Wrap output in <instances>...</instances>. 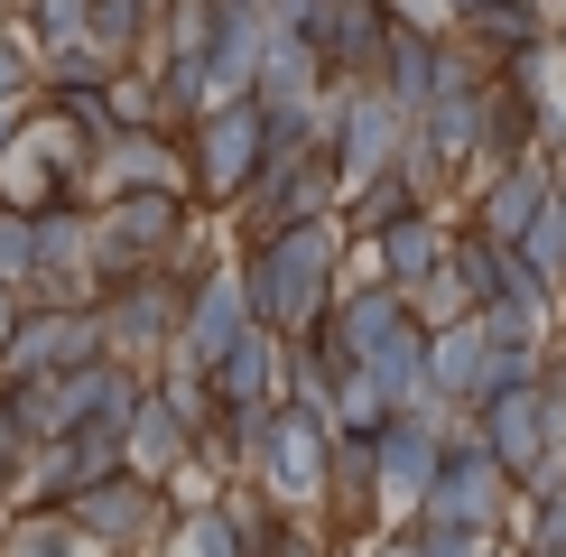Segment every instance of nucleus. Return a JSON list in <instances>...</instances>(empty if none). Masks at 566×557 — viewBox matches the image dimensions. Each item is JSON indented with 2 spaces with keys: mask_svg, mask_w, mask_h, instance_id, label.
Here are the masks:
<instances>
[{
  "mask_svg": "<svg viewBox=\"0 0 566 557\" xmlns=\"http://www.w3.org/2000/svg\"><path fill=\"white\" fill-rule=\"evenodd\" d=\"M242 483H261L279 511H316V502H325V428H306L297 409H279L270 446L251 455V474H242Z\"/></svg>",
  "mask_w": 566,
  "mask_h": 557,
  "instance_id": "nucleus-11",
  "label": "nucleus"
},
{
  "mask_svg": "<svg viewBox=\"0 0 566 557\" xmlns=\"http://www.w3.org/2000/svg\"><path fill=\"white\" fill-rule=\"evenodd\" d=\"M19 278H29V214L0 204V288H19Z\"/></svg>",
  "mask_w": 566,
  "mask_h": 557,
  "instance_id": "nucleus-29",
  "label": "nucleus"
},
{
  "mask_svg": "<svg viewBox=\"0 0 566 557\" xmlns=\"http://www.w3.org/2000/svg\"><path fill=\"white\" fill-rule=\"evenodd\" d=\"M446 464V437H437V400H418V409H399L371 428V483H381V511L399 521L418 493H428V474Z\"/></svg>",
  "mask_w": 566,
  "mask_h": 557,
  "instance_id": "nucleus-9",
  "label": "nucleus"
},
{
  "mask_svg": "<svg viewBox=\"0 0 566 557\" xmlns=\"http://www.w3.org/2000/svg\"><path fill=\"white\" fill-rule=\"evenodd\" d=\"M557 204H566V186H557Z\"/></svg>",
  "mask_w": 566,
  "mask_h": 557,
  "instance_id": "nucleus-36",
  "label": "nucleus"
},
{
  "mask_svg": "<svg viewBox=\"0 0 566 557\" xmlns=\"http://www.w3.org/2000/svg\"><path fill=\"white\" fill-rule=\"evenodd\" d=\"M251 93L261 103H306V93H325V65H316V46L306 38H261V75H251Z\"/></svg>",
  "mask_w": 566,
  "mask_h": 557,
  "instance_id": "nucleus-21",
  "label": "nucleus"
},
{
  "mask_svg": "<svg viewBox=\"0 0 566 557\" xmlns=\"http://www.w3.org/2000/svg\"><path fill=\"white\" fill-rule=\"evenodd\" d=\"M437 29H446V19H409V10L390 0V38H381V65H371V84H381L399 112H418V103L437 93Z\"/></svg>",
  "mask_w": 566,
  "mask_h": 557,
  "instance_id": "nucleus-17",
  "label": "nucleus"
},
{
  "mask_svg": "<svg viewBox=\"0 0 566 557\" xmlns=\"http://www.w3.org/2000/svg\"><path fill=\"white\" fill-rule=\"evenodd\" d=\"M446 29H455L464 46H474L483 65H521V56H548V10H538V0H474V10L464 19H446Z\"/></svg>",
  "mask_w": 566,
  "mask_h": 557,
  "instance_id": "nucleus-16",
  "label": "nucleus"
},
{
  "mask_svg": "<svg viewBox=\"0 0 566 557\" xmlns=\"http://www.w3.org/2000/svg\"><path fill=\"white\" fill-rule=\"evenodd\" d=\"M168 493L158 483H139V474H103V483H75V493L56 502V521L75 529V539L93 557H149L158 539H168Z\"/></svg>",
  "mask_w": 566,
  "mask_h": 557,
  "instance_id": "nucleus-4",
  "label": "nucleus"
},
{
  "mask_svg": "<svg viewBox=\"0 0 566 557\" xmlns=\"http://www.w3.org/2000/svg\"><path fill=\"white\" fill-rule=\"evenodd\" d=\"M548 38H557V46H566V0H557V10H548Z\"/></svg>",
  "mask_w": 566,
  "mask_h": 557,
  "instance_id": "nucleus-34",
  "label": "nucleus"
},
{
  "mask_svg": "<svg viewBox=\"0 0 566 557\" xmlns=\"http://www.w3.org/2000/svg\"><path fill=\"white\" fill-rule=\"evenodd\" d=\"M139 186H177L186 196V158H177V130H103L75 168V196L103 204V196H139Z\"/></svg>",
  "mask_w": 566,
  "mask_h": 557,
  "instance_id": "nucleus-7",
  "label": "nucleus"
},
{
  "mask_svg": "<svg viewBox=\"0 0 566 557\" xmlns=\"http://www.w3.org/2000/svg\"><path fill=\"white\" fill-rule=\"evenodd\" d=\"M335 196H344L335 168L297 149V158H261V168H251V186L223 204L214 223H223V242H232V251H251V242H270V232H289V223L335 214Z\"/></svg>",
  "mask_w": 566,
  "mask_h": 557,
  "instance_id": "nucleus-3",
  "label": "nucleus"
},
{
  "mask_svg": "<svg viewBox=\"0 0 566 557\" xmlns=\"http://www.w3.org/2000/svg\"><path fill=\"white\" fill-rule=\"evenodd\" d=\"M261 10L251 0H214V38H205V75H214V93H251V75H261Z\"/></svg>",
  "mask_w": 566,
  "mask_h": 557,
  "instance_id": "nucleus-19",
  "label": "nucleus"
},
{
  "mask_svg": "<svg viewBox=\"0 0 566 557\" xmlns=\"http://www.w3.org/2000/svg\"><path fill=\"white\" fill-rule=\"evenodd\" d=\"M46 354H56V371L103 362V316L93 307H46Z\"/></svg>",
  "mask_w": 566,
  "mask_h": 557,
  "instance_id": "nucleus-24",
  "label": "nucleus"
},
{
  "mask_svg": "<svg viewBox=\"0 0 566 557\" xmlns=\"http://www.w3.org/2000/svg\"><path fill=\"white\" fill-rule=\"evenodd\" d=\"M122 474L158 483V493H177V483L196 474V418H186L158 381H139V409H130V428H122Z\"/></svg>",
  "mask_w": 566,
  "mask_h": 557,
  "instance_id": "nucleus-8",
  "label": "nucleus"
},
{
  "mask_svg": "<svg viewBox=\"0 0 566 557\" xmlns=\"http://www.w3.org/2000/svg\"><path fill=\"white\" fill-rule=\"evenodd\" d=\"M29 112H38V93H10V103H0V158H10L19 130H29Z\"/></svg>",
  "mask_w": 566,
  "mask_h": 557,
  "instance_id": "nucleus-31",
  "label": "nucleus"
},
{
  "mask_svg": "<svg viewBox=\"0 0 566 557\" xmlns=\"http://www.w3.org/2000/svg\"><path fill=\"white\" fill-rule=\"evenodd\" d=\"M511 502H521V493H511L502 464H492L483 446H455L399 521H409V529H483V539H502V529H511Z\"/></svg>",
  "mask_w": 566,
  "mask_h": 557,
  "instance_id": "nucleus-5",
  "label": "nucleus"
},
{
  "mask_svg": "<svg viewBox=\"0 0 566 557\" xmlns=\"http://www.w3.org/2000/svg\"><path fill=\"white\" fill-rule=\"evenodd\" d=\"M0 557H93L56 511H0Z\"/></svg>",
  "mask_w": 566,
  "mask_h": 557,
  "instance_id": "nucleus-23",
  "label": "nucleus"
},
{
  "mask_svg": "<svg viewBox=\"0 0 566 557\" xmlns=\"http://www.w3.org/2000/svg\"><path fill=\"white\" fill-rule=\"evenodd\" d=\"M10 93H38V56H29V38L0 19V103H10Z\"/></svg>",
  "mask_w": 566,
  "mask_h": 557,
  "instance_id": "nucleus-28",
  "label": "nucleus"
},
{
  "mask_svg": "<svg viewBox=\"0 0 566 557\" xmlns=\"http://www.w3.org/2000/svg\"><path fill=\"white\" fill-rule=\"evenodd\" d=\"M242 325H251V307H242V278H232V261H223V270H205L196 288H186V307H177V354H168V362L205 371L232 335H242Z\"/></svg>",
  "mask_w": 566,
  "mask_h": 557,
  "instance_id": "nucleus-12",
  "label": "nucleus"
},
{
  "mask_svg": "<svg viewBox=\"0 0 566 557\" xmlns=\"http://www.w3.org/2000/svg\"><path fill=\"white\" fill-rule=\"evenodd\" d=\"M177 158H186V204H196V214H223L251 186V168H261V103H251V93H214V103L177 130Z\"/></svg>",
  "mask_w": 566,
  "mask_h": 557,
  "instance_id": "nucleus-2",
  "label": "nucleus"
},
{
  "mask_svg": "<svg viewBox=\"0 0 566 557\" xmlns=\"http://www.w3.org/2000/svg\"><path fill=\"white\" fill-rule=\"evenodd\" d=\"M474 437H483V455L511 474V493L538 474V446H548V418H538V381H511V390H492V400L474 409Z\"/></svg>",
  "mask_w": 566,
  "mask_h": 557,
  "instance_id": "nucleus-13",
  "label": "nucleus"
},
{
  "mask_svg": "<svg viewBox=\"0 0 566 557\" xmlns=\"http://www.w3.org/2000/svg\"><path fill=\"white\" fill-rule=\"evenodd\" d=\"M279 371H289V335L242 325V335L205 362V390H214V409H251V400H279Z\"/></svg>",
  "mask_w": 566,
  "mask_h": 557,
  "instance_id": "nucleus-14",
  "label": "nucleus"
},
{
  "mask_svg": "<svg viewBox=\"0 0 566 557\" xmlns=\"http://www.w3.org/2000/svg\"><path fill=\"white\" fill-rule=\"evenodd\" d=\"M446 232H455V214H446V204H418V214H399L390 232L353 242V270L381 278V288H399V297H418L437 278V261H446Z\"/></svg>",
  "mask_w": 566,
  "mask_h": 557,
  "instance_id": "nucleus-10",
  "label": "nucleus"
},
{
  "mask_svg": "<svg viewBox=\"0 0 566 557\" xmlns=\"http://www.w3.org/2000/svg\"><path fill=\"white\" fill-rule=\"evenodd\" d=\"M325 557H363V539H335V548H325Z\"/></svg>",
  "mask_w": 566,
  "mask_h": 557,
  "instance_id": "nucleus-35",
  "label": "nucleus"
},
{
  "mask_svg": "<svg viewBox=\"0 0 566 557\" xmlns=\"http://www.w3.org/2000/svg\"><path fill=\"white\" fill-rule=\"evenodd\" d=\"M428 10H437V19H464V10H474V0H428Z\"/></svg>",
  "mask_w": 566,
  "mask_h": 557,
  "instance_id": "nucleus-33",
  "label": "nucleus"
},
{
  "mask_svg": "<svg viewBox=\"0 0 566 557\" xmlns=\"http://www.w3.org/2000/svg\"><path fill=\"white\" fill-rule=\"evenodd\" d=\"M344 270H353V242H344L335 214L289 223V232H270V242L232 251L242 307H251V325H270V335H306V325H325V307H335V288H344Z\"/></svg>",
  "mask_w": 566,
  "mask_h": 557,
  "instance_id": "nucleus-1",
  "label": "nucleus"
},
{
  "mask_svg": "<svg viewBox=\"0 0 566 557\" xmlns=\"http://www.w3.org/2000/svg\"><path fill=\"white\" fill-rule=\"evenodd\" d=\"M168 557H261L242 539V529L223 521V502L205 493V502H186V511H168Z\"/></svg>",
  "mask_w": 566,
  "mask_h": 557,
  "instance_id": "nucleus-22",
  "label": "nucleus"
},
{
  "mask_svg": "<svg viewBox=\"0 0 566 557\" xmlns=\"http://www.w3.org/2000/svg\"><path fill=\"white\" fill-rule=\"evenodd\" d=\"M10 474H19V428H10V400H0V502H10Z\"/></svg>",
  "mask_w": 566,
  "mask_h": 557,
  "instance_id": "nucleus-32",
  "label": "nucleus"
},
{
  "mask_svg": "<svg viewBox=\"0 0 566 557\" xmlns=\"http://www.w3.org/2000/svg\"><path fill=\"white\" fill-rule=\"evenodd\" d=\"M538 196H548V168H538V158H521V168H492V177H464V186H455L464 232H483V242H511V232L538 214Z\"/></svg>",
  "mask_w": 566,
  "mask_h": 557,
  "instance_id": "nucleus-15",
  "label": "nucleus"
},
{
  "mask_svg": "<svg viewBox=\"0 0 566 557\" xmlns=\"http://www.w3.org/2000/svg\"><path fill=\"white\" fill-rule=\"evenodd\" d=\"M149 10H158V0H93V10H84V46H93L103 75L139 65V46H149Z\"/></svg>",
  "mask_w": 566,
  "mask_h": 557,
  "instance_id": "nucleus-20",
  "label": "nucleus"
},
{
  "mask_svg": "<svg viewBox=\"0 0 566 557\" xmlns=\"http://www.w3.org/2000/svg\"><path fill=\"white\" fill-rule=\"evenodd\" d=\"M381 38H390V0H335V19H325V38H316L325 84H371Z\"/></svg>",
  "mask_w": 566,
  "mask_h": 557,
  "instance_id": "nucleus-18",
  "label": "nucleus"
},
{
  "mask_svg": "<svg viewBox=\"0 0 566 557\" xmlns=\"http://www.w3.org/2000/svg\"><path fill=\"white\" fill-rule=\"evenodd\" d=\"M325 19H335V0H261V29H279V38H306V46L325 38Z\"/></svg>",
  "mask_w": 566,
  "mask_h": 557,
  "instance_id": "nucleus-27",
  "label": "nucleus"
},
{
  "mask_svg": "<svg viewBox=\"0 0 566 557\" xmlns=\"http://www.w3.org/2000/svg\"><path fill=\"white\" fill-rule=\"evenodd\" d=\"M103 93H112V130H168V122H158V84L139 75V65H122Z\"/></svg>",
  "mask_w": 566,
  "mask_h": 557,
  "instance_id": "nucleus-25",
  "label": "nucleus"
},
{
  "mask_svg": "<svg viewBox=\"0 0 566 557\" xmlns=\"http://www.w3.org/2000/svg\"><path fill=\"white\" fill-rule=\"evenodd\" d=\"M325 548H335V529H325L316 511H279L270 539H261V557H325Z\"/></svg>",
  "mask_w": 566,
  "mask_h": 557,
  "instance_id": "nucleus-26",
  "label": "nucleus"
},
{
  "mask_svg": "<svg viewBox=\"0 0 566 557\" xmlns=\"http://www.w3.org/2000/svg\"><path fill=\"white\" fill-rule=\"evenodd\" d=\"M177 307H186V297H177L158 270H139V278H122V288H103V297H93V316H103V354L130 362V371H158V362L177 354Z\"/></svg>",
  "mask_w": 566,
  "mask_h": 557,
  "instance_id": "nucleus-6",
  "label": "nucleus"
},
{
  "mask_svg": "<svg viewBox=\"0 0 566 557\" xmlns=\"http://www.w3.org/2000/svg\"><path fill=\"white\" fill-rule=\"evenodd\" d=\"M363 557H418V529H409V521H381V529L363 539Z\"/></svg>",
  "mask_w": 566,
  "mask_h": 557,
  "instance_id": "nucleus-30",
  "label": "nucleus"
}]
</instances>
